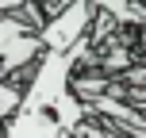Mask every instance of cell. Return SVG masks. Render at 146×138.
I'll use <instances>...</instances> for the list:
<instances>
[{"instance_id": "6da1fadb", "label": "cell", "mask_w": 146, "mask_h": 138, "mask_svg": "<svg viewBox=\"0 0 146 138\" xmlns=\"http://www.w3.org/2000/svg\"><path fill=\"white\" fill-rule=\"evenodd\" d=\"M96 4L92 0H73L62 12L46 15V23L38 27V38H42V50H54V54H66L73 50L77 42H85L92 35V23H96Z\"/></svg>"}, {"instance_id": "7a4b0ae2", "label": "cell", "mask_w": 146, "mask_h": 138, "mask_svg": "<svg viewBox=\"0 0 146 138\" xmlns=\"http://www.w3.org/2000/svg\"><path fill=\"white\" fill-rule=\"evenodd\" d=\"M66 134L69 131H62L50 111H27V108H19L12 119L0 123V138H66Z\"/></svg>"}, {"instance_id": "3957f363", "label": "cell", "mask_w": 146, "mask_h": 138, "mask_svg": "<svg viewBox=\"0 0 146 138\" xmlns=\"http://www.w3.org/2000/svg\"><path fill=\"white\" fill-rule=\"evenodd\" d=\"M23 92H27V85H23V81L0 77V119H12L15 111L23 108Z\"/></svg>"}, {"instance_id": "277c9868", "label": "cell", "mask_w": 146, "mask_h": 138, "mask_svg": "<svg viewBox=\"0 0 146 138\" xmlns=\"http://www.w3.org/2000/svg\"><path fill=\"white\" fill-rule=\"evenodd\" d=\"M23 4H31V0H0V12H15V8H23Z\"/></svg>"}, {"instance_id": "5b68a950", "label": "cell", "mask_w": 146, "mask_h": 138, "mask_svg": "<svg viewBox=\"0 0 146 138\" xmlns=\"http://www.w3.org/2000/svg\"><path fill=\"white\" fill-rule=\"evenodd\" d=\"M0 123H4V119H0Z\"/></svg>"}]
</instances>
